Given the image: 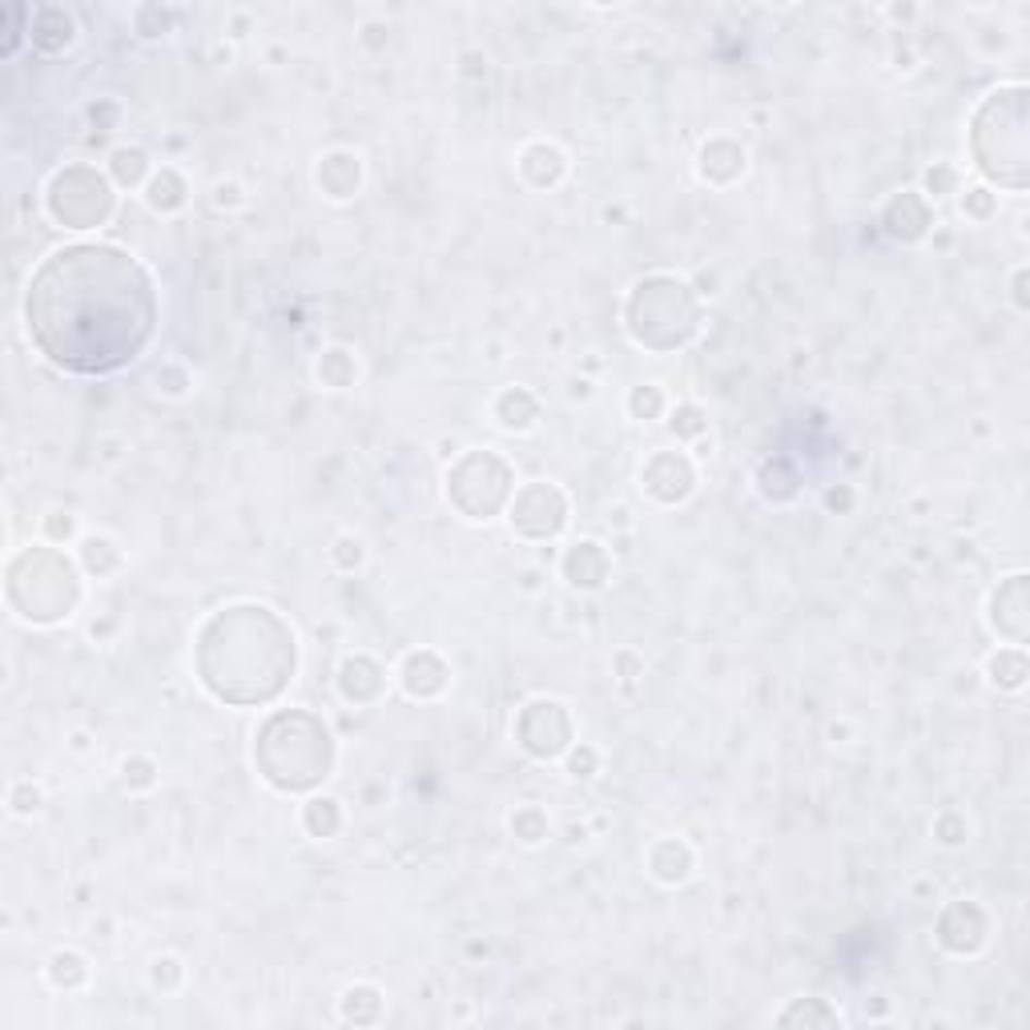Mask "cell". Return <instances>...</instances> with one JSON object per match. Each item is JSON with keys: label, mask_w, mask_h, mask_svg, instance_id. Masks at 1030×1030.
Here are the masks:
<instances>
[{"label": "cell", "mask_w": 1030, "mask_h": 1030, "mask_svg": "<svg viewBox=\"0 0 1030 1030\" xmlns=\"http://www.w3.org/2000/svg\"><path fill=\"white\" fill-rule=\"evenodd\" d=\"M28 339L73 375H109L146 351L158 291L146 266L118 246L77 242L37 266L25 294Z\"/></svg>", "instance_id": "1"}, {"label": "cell", "mask_w": 1030, "mask_h": 1030, "mask_svg": "<svg viewBox=\"0 0 1030 1030\" xmlns=\"http://www.w3.org/2000/svg\"><path fill=\"white\" fill-rule=\"evenodd\" d=\"M294 633L270 608H225L198 640V673L218 700L266 704L294 676Z\"/></svg>", "instance_id": "2"}, {"label": "cell", "mask_w": 1030, "mask_h": 1030, "mask_svg": "<svg viewBox=\"0 0 1030 1030\" xmlns=\"http://www.w3.org/2000/svg\"><path fill=\"white\" fill-rule=\"evenodd\" d=\"M258 765L262 777L278 789H315L318 781L331 773L334 745L327 725L310 713H278L266 721L258 737Z\"/></svg>", "instance_id": "3"}, {"label": "cell", "mask_w": 1030, "mask_h": 1030, "mask_svg": "<svg viewBox=\"0 0 1030 1030\" xmlns=\"http://www.w3.org/2000/svg\"><path fill=\"white\" fill-rule=\"evenodd\" d=\"M974 158L986 177L1022 189L1027 185V89L991 93V101L974 118Z\"/></svg>", "instance_id": "4"}, {"label": "cell", "mask_w": 1030, "mask_h": 1030, "mask_svg": "<svg viewBox=\"0 0 1030 1030\" xmlns=\"http://www.w3.org/2000/svg\"><path fill=\"white\" fill-rule=\"evenodd\" d=\"M77 572L53 548H33V552L16 555L13 568H9V604L16 608L21 621H65L69 612L77 608Z\"/></svg>", "instance_id": "5"}, {"label": "cell", "mask_w": 1030, "mask_h": 1030, "mask_svg": "<svg viewBox=\"0 0 1030 1030\" xmlns=\"http://www.w3.org/2000/svg\"><path fill=\"white\" fill-rule=\"evenodd\" d=\"M628 327L636 343L652 351L680 346L688 334L697 331V303L688 294L685 282L676 278H648L628 298Z\"/></svg>", "instance_id": "6"}, {"label": "cell", "mask_w": 1030, "mask_h": 1030, "mask_svg": "<svg viewBox=\"0 0 1030 1030\" xmlns=\"http://www.w3.org/2000/svg\"><path fill=\"white\" fill-rule=\"evenodd\" d=\"M49 213L69 230H93L113 213V189L93 165H69L49 185Z\"/></svg>", "instance_id": "7"}, {"label": "cell", "mask_w": 1030, "mask_h": 1030, "mask_svg": "<svg viewBox=\"0 0 1030 1030\" xmlns=\"http://www.w3.org/2000/svg\"><path fill=\"white\" fill-rule=\"evenodd\" d=\"M507 491H512V471H507V463L488 455V451H483V455L476 451V455L459 459L447 476L451 503H455L467 519H491V515L503 507Z\"/></svg>", "instance_id": "8"}, {"label": "cell", "mask_w": 1030, "mask_h": 1030, "mask_svg": "<svg viewBox=\"0 0 1030 1030\" xmlns=\"http://www.w3.org/2000/svg\"><path fill=\"white\" fill-rule=\"evenodd\" d=\"M572 740V716L560 700H531L519 713V745L536 757H560Z\"/></svg>", "instance_id": "9"}, {"label": "cell", "mask_w": 1030, "mask_h": 1030, "mask_svg": "<svg viewBox=\"0 0 1030 1030\" xmlns=\"http://www.w3.org/2000/svg\"><path fill=\"white\" fill-rule=\"evenodd\" d=\"M515 531H524L531 540H548L568 524V500L552 488V483H531L515 495L512 507Z\"/></svg>", "instance_id": "10"}, {"label": "cell", "mask_w": 1030, "mask_h": 1030, "mask_svg": "<svg viewBox=\"0 0 1030 1030\" xmlns=\"http://www.w3.org/2000/svg\"><path fill=\"white\" fill-rule=\"evenodd\" d=\"M692 463L685 459V455H676V451H661V455H652L645 467V488L648 495H657L661 503H680L692 491Z\"/></svg>", "instance_id": "11"}, {"label": "cell", "mask_w": 1030, "mask_h": 1030, "mask_svg": "<svg viewBox=\"0 0 1030 1030\" xmlns=\"http://www.w3.org/2000/svg\"><path fill=\"white\" fill-rule=\"evenodd\" d=\"M447 664L439 661L436 652H410L403 661V688L410 697H436L447 685Z\"/></svg>", "instance_id": "12"}, {"label": "cell", "mask_w": 1030, "mask_h": 1030, "mask_svg": "<svg viewBox=\"0 0 1030 1030\" xmlns=\"http://www.w3.org/2000/svg\"><path fill=\"white\" fill-rule=\"evenodd\" d=\"M564 576L576 588H600L608 580V555L596 540H580L564 555Z\"/></svg>", "instance_id": "13"}, {"label": "cell", "mask_w": 1030, "mask_h": 1030, "mask_svg": "<svg viewBox=\"0 0 1030 1030\" xmlns=\"http://www.w3.org/2000/svg\"><path fill=\"white\" fill-rule=\"evenodd\" d=\"M28 40L37 45L40 53H61L69 40H73V16H69L65 9H57V4L37 9L33 21H28Z\"/></svg>", "instance_id": "14"}, {"label": "cell", "mask_w": 1030, "mask_h": 1030, "mask_svg": "<svg viewBox=\"0 0 1030 1030\" xmlns=\"http://www.w3.org/2000/svg\"><path fill=\"white\" fill-rule=\"evenodd\" d=\"M925 225H930V206H925L918 194H898V198L885 206V230L894 238H922Z\"/></svg>", "instance_id": "15"}, {"label": "cell", "mask_w": 1030, "mask_h": 1030, "mask_svg": "<svg viewBox=\"0 0 1030 1030\" xmlns=\"http://www.w3.org/2000/svg\"><path fill=\"white\" fill-rule=\"evenodd\" d=\"M519 170H524V177H528L531 185L548 189V185H555L560 177H564V154H560L555 146H548V142H536V146L524 149Z\"/></svg>", "instance_id": "16"}, {"label": "cell", "mask_w": 1030, "mask_h": 1030, "mask_svg": "<svg viewBox=\"0 0 1030 1030\" xmlns=\"http://www.w3.org/2000/svg\"><path fill=\"white\" fill-rule=\"evenodd\" d=\"M358 177H363V170H358V158H351V154H331L318 165V185L331 198H351L358 189Z\"/></svg>", "instance_id": "17"}, {"label": "cell", "mask_w": 1030, "mask_h": 1030, "mask_svg": "<svg viewBox=\"0 0 1030 1030\" xmlns=\"http://www.w3.org/2000/svg\"><path fill=\"white\" fill-rule=\"evenodd\" d=\"M700 173L709 182H733L737 173H745V149L733 142H709L700 154Z\"/></svg>", "instance_id": "18"}, {"label": "cell", "mask_w": 1030, "mask_h": 1030, "mask_svg": "<svg viewBox=\"0 0 1030 1030\" xmlns=\"http://www.w3.org/2000/svg\"><path fill=\"white\" fill-rule=\"evenodd\" d=\"M379 688H383V673H379V664L367 661V657H351V661L343 664V692L346 700H375L379 697Z\"/></svg>", "instance_id": "19"}, {"label": "cell", "mask_w": 1030, "mask_h": 1030, "mask_svg": "<svg viewBox=\"0 0 1030 1030\" xmlns=\"http://www.w3.org/2000/svg\"><path fill=\"white\" fill-rule=\"evenodd\" d=\"M648 866H652V873H657L661 882H685L688 870H692V854H688V846L664 837L661 846L648 854Z\"/></svg>", "instance_id": "20"}, {"label": "cell", "mask_w": 1030, "mask_h": 1030, "mask_svg": "<svg viewBox=\"0 0 1030 1030\" xmlns=\"http://www.w3.org/2000/svg\"><path fill=\"white\" fill-rule=\"evenodd\" d=\"M495 415H500L503 427H512V431H528V427L536 424V415H540V403H536L524 387H515V391H503L500 395Z\"/></svg>", "instance_id": "21"}, {"label": "cell", "mask_w": 1030, "mask_h": 1030, "mask_svg": "<svg viewBox=\"0 0 1030 1030\" xmlns=\"http://www.w3.org/2000/svg\"><path fill=\"white\" fill-rule=\"evenodd\" d=\"M85 978H89V966H85L81 954L61 951L49 958V982H53L57 991H77Z\"/></svg>", "instance_id": "22"}, {"label": "cell", "mask_w": 1030, "mask_h": 1030, "mask_svg": "<svg viewBox=\"0 0 1030 1030\" xmlns=\"http://www.w3.org/2000/svg\"><path fill=\"white\" fill-rule=\"evenodd\" d=\"M109 170H113V177H118L121 185H137L149 173L146 149H137V146L113 149V154H109Z\"/></svg>", "instance_id": "23"}, {"label": "cell", "mask_w": 1030, "mask_h": 1030, "mask_svg": "<svg viewBox=\"0 0 1030 1030\" xmlns=\"http://www.w3.org/2000/svg\"><path fill=\"white\" fill-rule=\"evenodd\" d=\"M149 206L154 210H177L185 206V182L173 170H161V177L149 182Z\"/></svg>", "instance_id": "24"}, {"label": "cell", "mask_w": 1030, "mask_h": 1030, "mask_svg": "<svg viewBox=\"0 0 1030 1030\" xmlns=\"http://www.w3.org/2000/svg\"><path fill=\"white\" fill-rule=\"evenodd\" d=\"M303 821H306V830L315 833V837H331V833L339 830L343 813H339V801H331V797H315V801L306 806Z\"/></svg>", "instance_id": "25"}, {"label": "cell", "mask_w": 1030, "mask_h": 1030, "mask_svg": "<svg viewBox=\"0 0 1030 1030\" xmlns=\"http://www.w3.org/2000/svg\"><path fill=\"white\" fill-rule=\"evenodd\" d=\"M81 560H85V568H89V572L106 576V572H113L121 564V552L113 548V540H106V536H93V540L81 543Z\"/></svg>", "instance_id": "26"}, {"label": "cell", "mask_w": 1030, "mask_h": 1030, "mask_svg": "<svg viewBox=\"0 0 1030 1030\" xmlns=\"http://www.w3.org/2000/svg\"><path fill=\"white\" fill-rule=\"evenodd\" d=\"M1022 676H1027V661H1022V652L1018 648H1010V652H998L991 661V680L1003 688H1018L1022 685Z\"/></svg>", "instance_id": "27"}, {"label": "cell", "mask_w": 1030, "mask_h": 1030, "mask_svg": "<svg viewBox=\"0 0 1030 1030\" xmlns=\"http://www.w3.org/2000/svg\"><path fill=\"white\" fill-rule=\"evenodd\" d=\"M343 1015L351 1018V1022H375V1018H379V991H370V986L346 991Z\"/></svg>", "instance_id": "28"}, {"label": "cell", "mask_w": 1030, "mask_h": 1030, "mask_svg": "<svg viewBox=\"0 0 1030 1030\" xmlns=\"http://www.w3.org/2000/svg\"><path fill=\"white\" fill-rule=\"evenodd\" d=\"M318 379H327L331 387H346L351 379H355V363H351V355H346V351H327L322 363H318Z\"/></svg>", "instance_id": "29"}, {"label": "cell", "mask_w": 1030, "mask_h": 1030, "mask_svg": "<svg viewBox=\"0 0 1030 1030\" xmlns=\"http://www.w3.org/2000/svg\"><path fill=\"white\" fill-rule=\"evenodd\" d=\"M512 830H515V837H519V842L536 846L543 833H548V818H543L540 809H531V806H528V809H519V813L512 818Z\"/></svg>", "instance_id": "30"}, {"label": "cell", "mask_w": 1030, "mask_h": 1030, "mask_svg": "<svg viewBox=\"0 0 1030 1030\" xmlns=\"http://www.w3.org/2000/svg\"><path fill=\"white\" fill-rule=\"evenodd\" d=\"M628 407H633L636 419H657V415L664 410L661 387H636L633 398H628Z\"/></svg>", "instance_id": "31"}, {"label": "cell", "mask_w": 1030, "mask_h": 1030, "mask_svg": "<svg viewBox=\"0 0 1030 1030\" xmlns=\"http://www.w3.org/2000/svg\"><path fill=\"white\" fill-rule=\"evenodd\" d=\"M781 1022H785V1027H789V1022H825V1027H833L837 1015H833V1010H821L818 1003H809V1006H797V1010H785Z\"/></svg>", "instance_id": "32"}, {"label": "cell", "mask_w": 1030, "mask_h": 1030, "mask_svg": "<svg viewBox=\"0 0 1030 1030\" xmlns=\"http://www.w3.org/2000/svg\"><path fill=\"white\" fill-rule=\"evenodd\" d=\"M9 801H13L16 813H33V809H40V789L37 785H28V781H21Z\"/></svg>", "instance_id": "33"}, {"label": "cell", "mask_w": 1030, "mask_h": 1030, "mask_svg": "<svg viewBox=\"0 0 1030 1030\" xmlns=\"http://www.w3.org/2000/svg\"><path fill=\"white\" fill-rule=\"evenodd\" d=\"M673 431H676V436H697V431H700V410L697 407H680V410H676Z\"/></svg>", "instance_id": "34"}, {"label": "cell", "mask_w": 1030, "mask_h": 1030, "mask_svg": "<svg viewBox=\"0 0 1030 1030\" xmlns=\"http://www.w3.org/2000/svg\"><path fill=\"white\" fill-rule=\"evenodd\" d=\"M334 560H339L343 568H355L358 560H363V543H358V540H339V543H334Z\"/></svg>", "instance_id": "35"}, {"label": "cell", "mask_w": 1030, "mask_h": 1030, "mask_svg": "<svg viewBox=\"0 0 1030 1030\" xmlns=\"http://www.w3.org/2000/svg\"><path fill=\"white\" fill-rule=\"evenodd\" d=\"M45 528H49V540H65V536H73V515L53 512L49 519H45Z\"/></svg>", "instance_id": "36"}, {"label": "cell", "mask_w": 1030, "mask_h": 1030, "mask_svg": "<svg viewBox=\"0 0 1030 1030\" xmlns=\"http://www.w3.org/2000/svg\"><path fill=\"white\" fill-rule=\"evenodd\" d=\"M592 765H596V753H592V749H580V753H572V773H576V777H592Z\"/></svg>", "instance_id": "37"}, {"label": "cell", "mask_w": 1030, "mask_h": 1030, "mask_svg": "<svg viewBox=\"0 0 1030 1030\" xmlns=\"http://www.w3.org/2000/svg\"><path fill=\"white\" fill-rule=\"evenodd\" d=\"M125 769H133V777H125V781H133V785H149V765L146 761H125Z\"/></svg>", "instance_id": "38"}]
</instances>
